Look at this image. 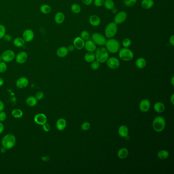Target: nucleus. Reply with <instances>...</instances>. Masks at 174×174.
Returning <instances> with one entry per match:
<instances>
[{
    "label": "nucleus",
    "instance_id": "39448f33",
    "mask_svg": "<svg viewBox=\"0 0 174 174\" xmlns=\"http://www.w3.org/2000/svg\"><path fill=\"white\" fill-rule=\"evenodd\" d=\"M118 31V25L114 22H111L107 25L105 29V34L106 37L112 38L115 36Z\"/></svg>",
    "mask_w": 174,
    "mask_h": 174
},
{
    "label": "nucleus",
    "instance_id": "2f4dec72",
    "mask_svg": "<svg viewBox=\"0 0 174 174\" xmlns=\"http://www.w3.org/2000/svg\"><path fill=\"white\" fill-rule=\"evenodd\" d=\"M11 114L15 119H20L23 116V112L21 109H15L11 112Z\"/></svg>",
    "mask_w": 174,
    "mask_h": 174
},
{
    "label": "nucleus",
    "instance_id": "cd10ccee",
    "mask_svg": "<svg viewBox=\"0 0 174 174\" xmlns=\"http://www.w3.org/2000/svg\"><path fill=\"white\" fill-rule=\"evenodd\" d=\"M37 100L36 99L35 97L33 96H30L28 97L26 99V104L30 107H34L37 104Z\"/></svg>",
    "mask_w": 174,
    "mask_h": 174
},
{
    "label": "nucleus",
    "instance_id": "4d7b16f0",
    "mask_svg": "<svg viewBox=\"0 0 174 174\" xmlns=\"http://www.w3.org/2000/svg\"><path fill=\"white\" fill-rule=\"evenodd\" d=\"M170 100H171V103H172V104L173 105H174V94H172L171 96V98H170Z\"/></svg>",
    "mask_w": 174,
    "mask_h": 174
},
{
    "label": "nucleus",
    "instance_id": "a878e982",
    "mask_svg": "<svg viewBox=\"0 0 174 174\" xmlns=\"http://www.w3.org/2000/svg\"><path fill=\"white\" fill-rule=\"evenodd\" d=\"M128 154H129V151H128V149L125 148H123L120 149L118 151V157L121 159H124L127 157Z\"/></svg>",
    "mask_w": 174,
    "mask_h": 174
},
{
    "label": "nucleus",
    "instance_id": "aec40b11",
    "mask_svg": "<svg viewBox=\"0 0 174 174\" xmlns=\"http://www.w3.org/2000/svg\"><path fill=\"white\" fill-rule=\"evenodd\" d=\"M69 51L65 46H60L56 51V55L59 58H64L69 54Z\"/></svg>",
    "mask_w": 174,
    "mask_h": 174
},
{
    "label": "nucleus",
    "instance_id": "3c124183",
    "mask_svg": "<svg viewBox=\"0 0 174 174\" xmlns=\"http://www.w3.org/2000/svg\"><path fill=\"white\" fill-rule=\"evenodd\" d=\"M169 42H170V44H171V46H174V35L171 36L170 38V40H169Z\"/></svg>",
    "mask_w": 174,
    "mask_h": 174
},
{
    "label": "nucleus",
    "instance_id": "f704fd0d",
    "mask_svg": "<svg viewBox=\"0 0 174 174\" xmlns=\"http://www.w3.org/2000/svg\"><path fill=\"white\" fill-rule=\"evenodd\" d=\"M131 44H132L131 40L128 38H124L122 42L123 46H124V48H128L129 47H130L131 45Z\"/></svg>",
    "mask_w": 174,
    "mask_h": 174
},
{
    "label": "nucleus",
    "instance_id": "423d86ee",
    "mask_svg": "<svg viewBox=\"0 0 174 174\" xmlns=\"http://www.w3.org/2000/svg\"><path fill=\"white\" fill-rule=\"evenodd\" d=\"M119 56L120 59L125 61H130L134 57V54L129 49L124 48L119 50Z\"/></svg>",
    "mask_w": 174,
    "mask_h": 174
},
{
    "label": "nucleus",
    "instance_id": "0eeeda50",
    "mask_svg": "<svg viewBox=\"0 0 174 174\" xmlns=\"http://www.w3.org/2000/svg\"><path fill=\"white\" fill-rule=\"evenodd\" d=\"M92 41L96 44L100 46H104L107 41L105 36L99 33H94L92 34Z\"/></svg>",
    "mask_w": 174,
    "mask_h": 174
},
{
    "label": "nucleus",
    "instance_id": "c756f323",
    "mask_svg": "<svg viewBox=\"0 0 174 174\" xmlns=\"http://www.w3.org/2000/svg\"><path fill=\"white\" fill-rule=\"evenodd\" d=\"M85 60L88 63H91L96 59L95 54L93 52H87L84 56Z\"/></svg>",
    "mask_w": 174,
    "mask_h": 174
},
{
    "label": "nucleus",
    "instance_id": "393cba45",
    "mask_svg": "<svg viewBox=\"0 0 174 174\" xmlns=\"http://www.w3.org/2000/svg\"><path fill=\"white\" fill-rule=\"evenodd\" d=\"M154 109L157 113H162L165 110V106L164 103L158 102L154 105Z\"/></svg>",
    "mask_w": 174,
    "mask_h": 174
},
{
    "label": "nucleus",
    "instance_id": "4be33fe9",
    "mask_svg": "<svg viewBox=\"0 0 174 174\" xmlns=\"http://www.w3.org/2000/svg\"><path fill=\"white\" fill-rule=\"evenodd\" d=\"M118 133L120 135V137H128V134H129V130L127 126L125 125H122L120 126L119 130H118Z\"/></svg>",
    "mask_w": 174,
    "mask_h": 174
},
{
    "label": "nucleus",
    "instance_id": "f257e3e1",
    "mask_svg": "<svg viewBox=\"0 0 174 174\" xmlns=\"http://www.w3.org/2000/svg\"><path fill=\"white\" fill-rule=\"evenodd\" d=\"M16 137L15 135L11 133L5 135L3 137L1 141L2 146L4 147L7 150H10L15 147L16 144Z\"/></svg>",
    "mask_w": 174,
    "mask_h": 174
},
{
    "label": "nucleus",
    "instance_id": "c9c22d12",
    "mask_svg": "<svg viewBox=\"0 0 174 174\" xmlns=\"http://www.w3.org/2000/svg\"><path fill=\"white\" fill-rule=\"evenodd\" d=\"M80 37L82 38V40L85 41V40H89L90 37V35L88 31H83L80 34Z\"/></svg>",
    "mask_w": 174,
    "mask_h": 174
},
{
    "label": "nucleus",
    "instance_id": "dca6fc26",
    "mask_svg": "<svg viewBox=\"0 0 174 174\" xmlns=\"http://www.w3.org/2000/svg\"><path fill=\"white\" fill-rule=\"evenodd\" d=\"M73 45L75 47V49L78 50H81L84 48L85 42L84 40L80 37H77L73 40Z\"/></svg>",
    "mask_w": 174,
    "mask_h": 174
},
{
    "label": "nucleus",
    "instance_id": "ddd939ff",
    "mask_svg": "<svg viewBox=\"0 0 174 174\" xmlns=\"http://www.w3.org/2000/svg\"><path fill=\"white\" fill-rule=\"evenodd\" d=\"M34 121L38 125H43L47 122V117L44 113H38L34 118Z\"/></svg>",
    "mask_w": 174,
    "mask_h": 174
},
{
    "label": "nucleus",
    "instance_id": "2eb2a0df",
    "mask_svg": "<svg viewBox=\"0 0 174 174\" xmlns=\"http://www.w3.org/2000/svg\"><path fill=\"white\" fill-rule=\"evenodd\" d=\"M29 80L25 77H22L19 78L16 81V86L19 89L25 88L28 85Z\"/></svg>",
    "mask_w": 174,
    "mask_h": 174
},
{
    "label": "nucleus",
    "instance_id": "6e6d98bb",
    "mask_svg": "<svg viewBox=\"0 0 174 174\" xmlns=\"http://www.w3.org/2000/svg\"><path fill=\"white\" fill-rule=\"evenodd\" d=\"M4 84V80L2 77H0V87L2 86Z\"/></svg>",
    "mask_w": 174,
    "mask_h": 174
},
{
    "label": "nucleus",
    "instance_id": "603ef678",
    "mask_svg": "<svg viewBox=\"0 0 174 174\" xmlns=\"http://www.w3.org/2000/svg\"><path fill=\"white\" fill-rule=\"evenodd\" d=\"M4 130V126L2 122H0V134H2Z\"/></svg>",
    "mask_w": 174,
    "mask_h": 174
},
{
    "label": "nucleus",
    "instance_id": "20e7f679",
    "mask_svg": "<svg viewBox=\"0 0 174 174\" xmlns=\"http://www.w3.org/2000/svg\"><path fill=\"white\" fill-rule=\"evenodd\" d=\"M152 126L156 132H162L166 127V121L162 116H157L153 120Z\"/></svg>",
    "mask_w": 174,
    "mask_h": 174
},
{
    "label": "nucleus",
    "instance_id": "c85d7f7f",
    "mask_svg": "<svg viewBox=\"0 0 174 174\" xmlns=\"http://www.w3.org/2000/svg\"><path fill=\"white\" fill-rule=\"evenodd\" d=\"M40 12L42 13V14H44V15L49 14L52 10L51 7L49 5L46 4H42L40 7Z\"/></svg>",
    "mask_w": 174,
    "mask_h": 174
},
{
    "label": "nucleus",
    "instance_id": "9b49d317",
    "mask_svg": "<svg viewBox=\"0 0 174 174\" xmlns=\"http://www.w3.org/2000/svg\"><path fill=\"white\" fill-rule=\"evenodd\" d=\"M106 62L107 66L111 69H117L120 67V61L118 58L114 57L108 58Z\"/></svg>",
    "mask_w": 174,
    "mask_h": 174
},
{
    "label": "nucleus",
    "instance_id": "09e8293b",
    "mask_svg": "<svg viewBox=\"0 0 174 174\" xmlns=\"http://www.w3.org/2000/svg\"><path fill=\"white\" fill-rule=\"evenodd\" d=\"M67 48L69 52H73V51L75 50V47L73 46V44H71V45L69 46Z\"/></svg>",
    "mask_w": 174,
    "mask_h": 174
},
{
    "label": "nucleus",
    "instance_id": "bb28decb",
    "mask_svg": "<svg viewBox=\"0 0 174 174\" xmlns=\"http://www.w3.org/2000/svg\"><path fill=\"white\" fill-rule=\"evenodd\" d=\"M135 64L139 69H142L146 67V66L147 65V61L144 58L140 57L136 60Z\"/></svg>",
    "mask_w": 174,
    "mask_h": 174
},
{
    "label": "nucleus",
    "instance_id": "8fccbe9b",
    "mask_svg": "<svg viewBox=\"0 0 174 174\" xmlns=\"http://www.w3.org/2000/svg\"><path fill=\"white\" fill-rule=\"evenodd\" d=\"M41 159L42 160L43 162H48L49 160H50V157L48 156H44L41 157Z\"/></svg>",
    "mask_w": 174,
    "mask_h": 174
},
{
    "label": "nucleus",
    "instance_id": "79ce46f5",
    "mask_svg": "<svg viewBox=\"0 0 174 174\" xmlns=\"http://www.w3.org/2000/svg\"><path fill=\"white\" fill-rule=\"evenodd\" d=\"M90 128V124L88 122H84L81 125V129L83 131H87Z\"/></svg>",
    "mask_w": 174,
    "mask_h": 174
},
{
    "label": "nucleus",
    "instance_id": "5701e85b",
    "mask_svg": "<svg viewBox=\"0 0 174 174\" xmlns=\"http://www.w3.org/2000/svg\"><path fill=\"white\" fill-rule=\"evenodd\" d=\"M26 42L24 40L23 38L21 37H17L15 38L13 41V44L17 48H22L25 46Z\"/></svg>",
    "mask_w": 174,
    "mask_h": 174
},
{
    "label": "nucleus",
    "instance_id": "58836bf2",
    "mask_svg": "<svg viewBox=\"0 0 174 174\" xmlns=\"http://www.w3.org/2000/svg\"><path fill=\"white\" fill-rule=\"evenodd\" d=\"M91 63H91L90 67H91L92 69L93 70H97V69H99L100 66V63L99 62V61H97V60H94Z\"/></svg>",
    "mask_w": 174,
    "mask_h": 174
},
{
    "label": "nucleus",
    "instance_id": "6ab92c4d",
    "mask_svg": "<svg viewBox=\"0 0 174 174\" xmlns=\"http://www.w3.org/2000/svg\"><path fill=\"white\" fill-rule=\"evenodd\" d=\"M65 15L62 12H57L54 16V21L57 24L60 25L63 23L65 20Z\"/></svg>",
    "mask_w": 174,
    "mask_h": 174
},
{
    "label": "nucleus",
    "instance_id": "1a4fd4ad",
    "mask_svg": "<svg viewBox=\"0 0 174 174\" xmlns=\"http://www.w3.org/2000/svg\"><path fill=\"white\" fill-rule=\"evenodd\" d=\"M34 36V32L31 29H27L24 30L22 35V38L26 42H31L33 40Z\"/></svg>",
    "mask_w": 174,
    "mask_h": 174
},
{
    "label": "nucleus",
    "instance_id": "49530a36",
    "mask_svg": "<svg viewBox=\"0 0 174 174\" xmlns=\"http://www.w3.org/2000/svg\"><path fill=\"white\" fill-rule=\"evenodd\" d=\"M42 128L45 132H49L51 130V126L48 123H45L42 125Z\"/></svg>",
    "mask_w": 174,
    "mask_h": 174
},
{
    "label": "nucleus",
    "instance_id": "412c9836",
    "mask_svg": "<svg viewBox=\"0 0 174 174\" xmlns=\"http://www.w3.org/2000/svg\"><path fill=\"white\" fill-rule=\"evenodd\" d=\"M56 126L57 130L59 131H63L67 127V121L65 119L63 118H60L58 120L56 123Z\"/></svg>",
    "mask_w": 174,
    "mask_h": 174
},
{
    "label": "nucleus",
    "instance_id": "a18cd8bd",
    "mask_svg": "<svg viewBox=\"0 0 174 174\" xmlns=\"http://www.w3.org/2000/svg\"><path fill=\"white\" fill-rule=\"evenodd\" d=\"M3 39L6 42H10L12 40V36L10 34H9L6 33L4 36L3 38Z\"/></svg>",
    "mask_w": 174,
    "mask_h": 174
},
{
    "label": "nucleus",
    "instance_id": "9d476101",
    "mask_svg": "<svg viewBox=\"0 0 174 174\" xmlns=\"http://www.w3.org/2000/svg\"><path fill=\"white\" fill-rule=\"evenodd\" d=\"M127 17V13L125 11H122L115 15V17L114 18V22L117 25L121 24L125 21Z\"/></svg>",
    "mask_w": 174,
    "mask_h": 174
},
{
    "label": "nucleus",
    "instance_id": "f8f14e48",
    "mask_svg": "<svg viewBox=\"0 0 174 174\" xmlns=\"http://www.w3.org/2000/svg\"><path fill=\"white\" fill-rule=\"evenodd\" d=\"M28 58V55L27 53L25 51H21L17 54L15 57V59L17 63L19 64H24L27 61Z\"/></svg>",
    "mask_w": 174,
    "mask_h": 174
},
{
    "label": "nucleus",
    "instance_id": "6e6552de",
    "mask_svg": "<svg viewBox=\"0 0 174 174\" xmlns=\"http://www.w3.org/2000/svg\"><path fill=\"white\" fill-rule=\"evenodd\" d=\"M2 60L5 62H10L15 59V54L13 51L12 50H6L4 51L1 55Z\"/></svg>",
    "mask_w": 174,
    "mask_h": 174
},
{
    "label": "nucleus",
    "instance_id": "a211bd4d",
    "mask_svg": "<svg viewBox=\"0 0 174 174\" xmlns=\"http://www.w3.org/2000/svg\"><path fill=\"white\" fill-rule=\"evenodd\" d=\"M101 19L96 15H92L89 19V22L93 27H98L101 24Z\"/></svg>",
    "mask_w": 174,
    "mask_h": 174
},
{
    "label": "nucleus",
    "instance_id": "7c9ffc66",
    "mask_svg": "<svg viewBox=\"0 0 174 174\" xmlns=\"http://www.w3.org/2000/svg\"><path fill=\"white\" fill-rule=\"evenodd\" d=\"M158 157L160 159L164 160L167 159L169 156V153L168 151L165 150H160L157 153Z\"/></svg>",
    "mask_w": 174,
    "mask_h": 174
},
{
    "label": "nucleus",
    "instance_id": "f3484780",
    "mask_svg": "<svg viewBox=\"0 0 174 174\" xmlns=\"http://www.w3.org/2000/svg\"><path fill=\"white\" fill-rule=\"evenodd\" d=\"M84 48L88 52H94L96 50V44L92 40H88L85 42Z\"/></svg>",
    "mask_w": 174,
    "mask_h": 174
},
{
    "label": "nucleus",
    "instance_id": "72a5a7b5",
    "mask_svg": "<svg viewBox=\"0 0 174 174\" xmlns=\"http://www.w3.org/2000/svg\"><path fill=\"white\" fill-rule=\"evenodd\" d=\"M71 11L75 14H78L81 11V8L80 5L77 3H74L71 5Z\"/></svg>",
    "mask_w": 174,
    "mask_h": 174
},
{
    "label": "nucleus",
    "instance_id": "a19ab883",
    "mask_svg": "<svg viewBox=\"0 0 174 174\" xmlns=\"http://www.w3.org/2000/svg\"><path fill=\"white\" fill-rule=\"evenodd\" d=\"M35 97L36 99L37 100V101L41 100L44 97V93L42 92H41V91L38 92H36Z\"/></svg>",
    "mask_w": 174,
    "mask_h": 174
},
{
    "label": "nucleus",
    "instance_id": "37998d69",
    "mask_svg": "<svg viewBox=\"0 0 174 174\" xmlns=\"http://www.w3.org/2000/svg\"><path fill=\"white\" fill-rule=\"evenodd\" d=\"M7 118L6 113L4 111H2L0 112V122H4Z\"/></svg>",
    "mask_w": 174,
    "mask_h": 174
},
{
    "label": "nucleus",
    "instance_id": "bf43d9fd",
    "mask_svg": "<svg viewBox=\"0 0 174 174\" xmlns=\"http://www.w3.org/2000/svg\"><path fill=\"white\" fill-rule=\"evenodd\" d=\"M2 61V56H1V55H0V62H1V61Z\"/></svg>",
    "mask_w": 174,
    "mask_h": 174
},
{
    "label": "nucleus",
    "instance_id": "5fc2aeb1",
    "mask_svg": "<svg viewBox=\"0 0 174 174\" xmlns=\"http://www.w3.org/2000/svg\"><path fill=\"white\" fill-rule=\"evenodd\" d=\"M7 149L3 146H2V147L0 149V151L2 153H5L6 152Z\"/></svg>",
    "mask_w": 174,
    "mask_h": 174
},
{
    "label": "nucleus",
    "instance_id": "c03bdc74",
    "mask_svg": "<svg viewBox=\"0 0 174 174\" xmlns=\"http://www.w3.org/2000/svg\"><path fill=\"white\" fill-rule=\"evenodd\" d=\"M105 0H94V5L96 7H101L104 5Z\"/></svg>",
    "mask_w": 174,
    "mask_h": 174
},
{
    "label": "nucleus",
    "instance_id": "4468645a",
    "mask_svg": "<svg viewBox=\"0 0 174 174\" xmlns=\"http://www.w3.org/2000/svg\"><path fill=\"white\" fill-rule=\"evenodd\" d=\"M151 107V103L148 99H143L141 101L139 105V108L141 112H146L149 110Z\"/></svg>",
    "mask_w": 174,
    "mask_h": 174
},
{
    "label": "nucleus",
    "instance_id": "f03ea898",
    "mask_svg": "<svg viewBox=\"0 0 174 174\" xmlns=\"http://www.w3.org/2000/svg\"><path fill=\"white\" fill-rule=\"evenodd\" d=\"M105 45L108 52L112 54L116 53L120 50V42L113 38H109L107 40Z\"/></svg>",
    "mask_w": 174,
    "mask_h": 174
},
{
    "label": "nucleus",
    "instance_id": "7ed1b4c3",
    "mask_svg": "<svg viewBox=\"0 0 174 174\" xmlns=\"http://www.w3.org/2000/svg\"><path fill=\"white\" fill-rule=\"evenodd\" d=\"M94 54L96 60L101 63L106 62L109 58V52L107 49L104 47H100L96 49Z\"/></svg>",
    "mask_w": 174,
    "mask_h": 174
},
{
    "label": "nucleus",
    "instance_id": "4c0bfd02",
    "mask_svg": "<svg viewBox=\"0 0 174 174\" xmlns=\"http://www.w3.org/2000/svg\"><path fill=\"white\" fill-rule=\"evenodd\" d=\"M137 2V0H124V3L125 6L127 7H132L134 6Z\"/></svg>",
    "mask_w": 174,
    "mask_h": 174
},
{
    "label": "nucleus",
    "instance_id": "e433bc0d",
    "mask_svg": "<svg viewBox=\"0 0 174 174\" xmlns=\"http://www.w3.org/2000/svg\"><path fill=\"white\" fill-rule=\"evenodd\" d=\"M7 69V65L6 62L4 61H1L0 62V73H3L6 71Z\"/></svg>",
    "mask_w": 174,
    "mask_h": 174
},
{
    "label": "nucleus",
    "instance_id": "473e14b6",
    "mask_svg": "<svg viewBox=\"0 0 174 174\" xmlns=\"http://www.w3.org/2000/svg\"><path fill=\"white\" fill-rule=\"evenodd\" d=\"M104 5L107 10H113L114 7V3L113 0H105L104 3Z\"/></svg>",
    "mask_w": 174,
    "mask_h": 174
},
{
    "label": "nucleus",
    "instance_id": "b1692460",
    "mask_svg": "<svg viewBox=\"0 0 174 174\" xmlns=\"http://www.w3.org/2000/svg\"><path fill=\"white\" fill-rule=\"evenodd\" d=\"M154 4L153 0H143L141 3V5L143 8L150 9L153 7Z\"/></svg>",
    "mask_w": 174,
    "mask_h": 174
},
{
    "label": "nucleus",
    "instance_id": "13d9d810",
    "mask_svg": "<svg viewBox=\"0 0 174 174\" xmlns=\"http://www.w3.org/2000/svg\"><path fill=\"white\" fill-rule=\"evenodd\" d=\"M174 76H173L172 77V79H171V84H172V85L173 86H174Z\"/></svg>",
    "mask_w": 174,
    "mask_h": 174
},
{
    "label": "nucleus",
    "instance_id": "de8ad7c7",
    "mask_svg": "<svg viewBox=\"0 0 174 174\" xmlns=\"http://www.w3.org/2000/svg\"><path fill=\"white\" fill-rule=\"evenodd\" d=\"M81 1L84 5H87V6L92 4V1H93V0H81Z\"/></svg>",
    "mask_w": 174,
    "mask_h": 174
},
{
    "label": "nucleus",
    "instance_id": "864d4df0",
    "mask_svg": "<svg viewBox=\"0 0 174 174\" xmlns=\"http://www.w3.org/2000/svg\"><path fill=\"white\" fill-rule=\"evenodd\" d=\"M4 104L3 102L2 101L0 100V112L3 111V110L4 109Z\"/></svg>",
    "mask_w": 174,
    "mask_h": 174
},
{
    "label": "nucleus",
    "instance_id": "ea45409f",
    "mask_svg": "<svg viewBox=\"0 0 174 174\" xmlns=\"http://www.w3.org/2000/svg\"><path fill=\"white\" fill-rule=\"evenodd\" d=\"M6 33V27L2 24H0V39H3V38Z\"/></svg>",
    "mask_w": 174,
    "mask_h": 174
}]
</instances>
